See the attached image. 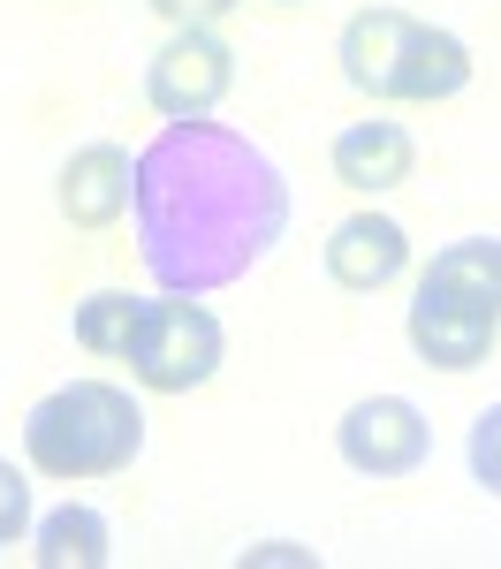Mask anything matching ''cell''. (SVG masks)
Segmentation results:
<instances>
[{
	"label": "cell",
	"mask_w": 501,
	"mask_h": 569,
	"mask_svg": "<svg viewBox=\"0 0 501 569\" xmlns=\"http://www.w3.org/2000/svg\"><path fill=\"white\" fill-rule=\"evenodd\" d=\"M130 213L144 273L176 297H206L243 281L289 236V182L267 160V144L190 114L137 152Z\"/></svg>",
	"instance_id": "6da1fadb"
},
{
	"label": "cell",
	"mask_w": 501,
	"mask_h": 569,
	"mask_svg": "<svg viewBox=\"0 0 501 569\" xmlns=\"http://www.w3.org/2000/svg\"><path fill=\"white\" fill-rule=\"evenodd\" d=\"M342 77L364 99L433 107V99H455L471 84V46L425 16H410V8H358L342 23Z\"/></svg>",
	"instance_id": "7a4b0ae2"
},
{
	"label": "cell",
	"mask_w": 501,
	"mask_h": 569,
	"mask_svg": "<svg viewBox=\"0 0 501 569\" xmlns=\"http://www.w3.org/2000/svg\"><path fill=\"white\" fill-rule=\"evenodd\" d=\"M144 448V410L114 380H69L23 418V456L46 479H114Z\"/></svg>",
	"instance_id": "3957f363"
},
{
	"label": "cell",
	"mask_w": 501,
	"mask_h": 569,
	"mask_svg": "<svg viewBox=\"0 0 501 569\" xmlns=\"http://www.w3.org/2000/svg\"><path fill=\"white\" fill-rule=\"evenodd\" d=\"M221 319L168 289V297H144V319L130 335V372L152 395H190L221 372Z\"/></svg>",
	"instance_id": "277c9868"
},
{
	"label": "cell",
	"mask_w": 501,
	"mask_h": 569,
	"mask_svg": "<svg viewBox=\"0 0 501 569\" xmlns=\"http://www.w3.org/2000/svg\"><path fill=\"white\" fill-rule=\"evenodd\" d=\"M334 448H342V463L364 471V479H410L433 456V426H425V410L410 395H364V402L342 410Z\"/></svg>",
	"instance_id": "5b68a950"
},
{
	"label": "cell",
	"mask_w": 501,
	"mask_h": 569,
	"mask_svg": "<svg viewBox=\"0 0 501 569\" xmlns=\"http://www.w3.org/2000/svg\"><path fill=\"white\" fill-rule=\"evenodd\" d=\"M236 84V53H228L206 23H182L176 39L152 53L144 69V99L168 114V122H190V114H213Z\"/></svg>",
	"instance_id": "8992f818"
},
{
	"label": "cell",
	"mask_w": 501,
	"mask_h": 569,
	"mask_svg": "<svg viewBox=\"0 0 501 569\" xmlns=\"http://www.w3.org/2000/svg\"><path fill=\"white\" fill-rule=\"evenodd\" d=\"M403 335H410V350L425 357L433 372H471V365H487V357H494L501 319L418 281V297H410V311H403Z\"/></svg>",
	"instance_id": "52a82bcc"
},
{
	"label": "cell",
	"mask_w": 501,
	"mask_h": 569,
	"mask_svg": "<svg viewBox=\"0 0 501 569\" xmlns=\"http://www.w3.org/2000/svg\"><path fill=\"white\" fill-rule=\"evenodd\" d=\"M130 182H137V160L122 144L69 152V168H61V213H69V228H114L130 213Z\"/></svg>",
	"instance_id": "ba28073f"
},
{
	"label": "cell",
	"mask_w": 501,
	"mask_h": 569,
	"mask_svg": "<svg viewBox=\"0 0 501 569\" xmlns=\"http://www.w3.org/2000/svg\"><path fill=\"white\" fill-rule=\"evenodd\" d=\"M403 266H410V236L388 213H350L327 236V273H334L342 289H358V297L388 289Z\"/></svg>",
	"instance_id": "9c48e42d"
},
{
	"label": "cell",
	"mask_w": 501,
	"mask_h": 569,
	"mask_svg": "<svg viewBox=\"0 0 501 569\" xmlns=\"http://www.w3.org/2000/svg\"><path fill=\"white\" fill-rule=\"evenodd\" d=\"M410 168H418V144H410L403 122H350L334 137V182H350L358 198H380V190L410 182Z\"/></svg>",
	"instance_id": "30bf717a"
},
{
	"label": "cell",
	"mask_w": 501,
	"mask_h": 569,
	"mask_svg": "<svg viewBox=\"0 0 501 569\" xmlns=\"http://www.w3.org/2000/svg\"><path fill=\"white\" fill-rule=\"evenodd\" d=\"M31 555H39V569H107L114 562V539H107V517L99 509L61 501L53 517L31 525Z\"/></svg>",
	"instance_id": "8fae6325"
},
{
	"label": "cell",
	"mask_w": 501,
	"mask_h": 569,
	"mask_svg": "<svg viewBox=\"0 0 501 569\" xmlns=\"http://www.w3.org/2000/svg\"><path fill=\"white\" fill-rule=\"evenodd\" d=\"M425 289L463 297V305H479V311L501 319V236H463V243H449V251H433Z\"/></svg>",
	"instance_id": "7c38bea8"
},
{
	"label": "cell",
	"mask_w": 501,
	"mask_h": 569,
	"mask_svg": "<svg viewBox=\"0 0 501 569\" xmlns=\"http://www.w3.org/2000/svg\"><path fill=\"white\" fill-rule=\"evenodd\" d=\"M137 319H144V297H130V289H99V297L77 305L69 335H77V350H91V357H130Z\"/></svg>",
	"instance_id": "4fadbf2b"
},
{
	"label": "cell",
	"mask_w": 501,
	"mask_h": 569,
	"mask_svg": "<svg viewBox=\"0 0 501 569\" xmlns=\"http://www.w3.org/2000/svg\"><path fill=\"white\" fill-rule=\"evenodd\" d=\"M463 456H471V479L501 493V402H487L479 418H471V440H463Z\"/></svg>",
	"instance_id": "5bb4252c"
},
{
	"label": "cell",
	"mask_w": 501,
	"mask_h": 569,
	"mask_svg": "<svg viewBox=\"0 0 501 569\" xmlns=\"http://www.w3.org/2000/svg\"><path fill=\"white\" fill-rule=\"evenodd\" d=\"M31 531V486H23V471L0 456V547H16Z\"/></svg>",
	"instance_id": "9a60e30c"
},
{
	"label": "cell",
	"mask_w": 501,
	"mask_h": 569,
	"mask_svg": "<svg viewBox=\"0 0 501 569\" xmlns=\"http://www.w3.org/2000/svg\"><path fill=\"white\" fill-rule=\"evenodd\" d=\"M152 8H160V16L182 31V23H213V16H228L236 0H152Z\"/></svg>",
	"instance_id": "2e32d148"
},
{
	"label": "cell",
	"mask_w": 501,
	"mask_h": 569,
	"mask_svg": "<svg viewBox=\"0 0 501 569\" xmlns=\"http://www.w3.org/2000/svg\"><path fill=\"white\" fill-rule=\"evenodd\" d=\"M251 562H312V555L289 547V539H273V547H251V555H243V569H251Z\"/></svg>",
	"instance_id": "e0dca14e"
},
{
	"label": "cell",
	"mask_w": 501,
	"mask_h": 569,
	"mask_svg": "<svg viewBox=\"0 0 501 569\" xmlns=\"http://www.w3.org/2000/svg\"><path fill=\"white\" fill-rule=\"evenodd\" d=\"M273 8H297V0H273Z\"/></svg>",
	"instance_id": "ac0fdd59"
}]
</instances>
